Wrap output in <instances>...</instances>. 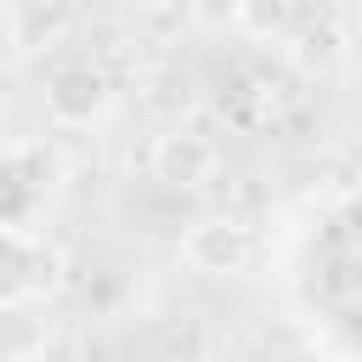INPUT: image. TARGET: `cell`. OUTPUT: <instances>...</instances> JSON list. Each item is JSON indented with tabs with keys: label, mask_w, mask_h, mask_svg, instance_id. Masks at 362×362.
Instances as JSON below:
<instances>
[{
	"label": "cell",
	"mask_w": 362,
	"mask_h": 362,
	"mask_svg": "<svg viewBox=\"0 0 362 362\" xmlns=\"http://www.w3.org/2000/svg\"><path fill=\"white\" fill-rule=\"evenodd\" d=\"M45 107H51L62 124H85V119H96V113L107 107V85H102V74H96L90 62H68V68L51 74Z\"/></svg>",
	"instance_id": "6da1fadb"
},
{
	"label": "cell",
	"mask_w": 362,
	"mask_h": 362,
	"mask_svg": "<svg viewBox=\"0 0 362 362\" xmlns=\"http://www.w3.org/2000/svg\"><path fill=\"white\" fill-rule=\"evenodd\" d=\"M0 362H28V356H11V351H0Z\"/></svg>",
	"instance_id": "5b68a950"
},
{
	"label": "cell",
	"mask_w": 362,
	"mask_h": 362,
	"mask_svg": "<svg viewBox=\"0 0 362 362\" xmlns=\"http://www.w3.org/2000/svg\"><path fill=\"white\" fill-rule=\"evenodd\" d=\"M136 6H170V0H136Z\"/></svg>",
	"instance_id": "8992f818"
},
{
	"label": "cell",
	"mask_w": 362,
	"mask_h": 362,
	"mask_svg": "<svg viewBox=\"0 0 362 362\" xmlns=\"http://www.w3.org/2000/svg\"><path fill=\"white\" fill-rule=\"evenodd\" d=\"M45 277H51V260H45L17 226H0V300H23V294H34Z\"/></svg>",
	"instance_id": "7a4b0ae2"
},
{
	"label": "cell",
	"mask_w": 362,
	"mask_h": 362,
	"mask_svg": "<svg viewBox=\"0 0 362 362\" xmlns=\"http://www.w3.org/2000/svg\"><path fill=\"white\" fill-rule=\"evenodd\" d=\"M153 170H158L164 181H175V187H198V181L215 170V147H209L204 136H187V130L158 136V147H153Z\"/></svg>",
	"instance_id": "3957f363"
},
{
	"label": "cell",
	"mask_w": 362,
	"mask_h": 362,
	"mask_svg": "<svg viewBox=\"0 0 362 362\" xmlns=\"http://www.w3.org/2000/svg\"><path fill=\"white\" fill-rule=\"evenodd\" d=\"M187 255H192L204 272H238V266L249 260V232L232 226V221H204V226H192Z\"/></svg>",
	"instance_id": "277c9868"
}]
</instances>
